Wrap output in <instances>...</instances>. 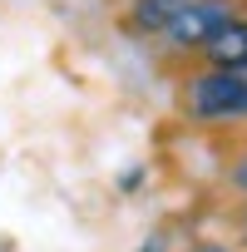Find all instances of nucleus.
Returning a JSON list of instances; mask_svg holds the SVG:
<instances>
[{"label": "nucleus", "mask_w": 247, "mask_h": 252, "mask_svg": "<svg viewBox=\"0 0 247 252\" xmlns=\"http://www.w3.org/2000/svg\"><path fill=\"white\" fill-rule=\"evenodd\" d=\"M173 109L193 129H232L247 124V69H178Z\"/></svg>", "instance_id": "nucleus-1"}, {"label": "nucleus", "mask_w": 247, "mask_h": 252, "mask_svg": "<svg viewBox=\"0 0 247 252\" xmlns=\"http://www.w3.org/2000/svg\"><path fill=\"white\" fill-rule=\"evenodd\" d=\"M178 69H247V10L227 15ZM178 69H168V74H178Z\"/></svg>", "instance_id": "nucleus-2"}, {"label": "nucleus", "mask_w": 247, "mask_h": 252, "mask_svg": "<svg viewBox=\"0 0 247 252\" xmlns=\"http://www.w3.org/2000/svg\"><path fill=\"white\" fill-rule=\"evenodd\" d=\"M183 5H188V0H124V10L114 15V25H119V35H129V40H158L178 20Z\"/></svg>", "instance_id": "nucleus-3"}, {"label": "nucleus", "mask_w": 247, "mask_h": 252, "mask_svg": "<svg viewBox=\"0 0 247 252\" xmlns=\"http://www.w3.org/2000/svg\"><path fill=\"white\" fill-rule=\"evenodd\" d=\"M227 218H232V227H237V237H242V247H247V198H237Z\"/></svg>", "instance_id": "nucleus-4"}, {"label": "nucleus", "mask_w": 247, "mask_h": 252, "mask_svg": "<svg viewBox=\"0 0 247 252\" xmlns=\"http://www.w3.org/2000/svg\"><path fill=\"white\" fill-rule=\"evenodd\" d=\"M188 252H232V247H222V242H193Z\"/></svg>", "instance_id": "nucleus-5"}, {"label": "nucleus", "mask_w": 247, "mask_h": 252, "mask_svg": "<svg viewBox=\"0 0 247 252\" xmlns=\"http://www.w3.org/2000/svg\"><path fill=\"white\" fill-rule=\"evenodd\" d=\"M144 252H163V232H154V237L144 242Z\"/></svg>", "instance_id": "nucleus-6"}]
</instances>
